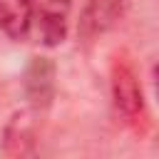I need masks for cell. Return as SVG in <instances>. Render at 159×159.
<instances>
[{"instance_id":"1","label":"cell","mask_w":159,"mask_h":159,"mask_svg":"<svg viewBox=\"0 0 159 159\" xmlns=\"http://www.w3.org/2000/svg\"><path fill=\"white\" fill-rule=\"evenodd\" d=\"M109 89H112V102H114L117 114H122V119L127 124L139 127L144 119V97H142L139 80L134 75V67L122 57H117L112 62Z\"/></svg>"},{"instance_id":"2","label":"cell","mask_w":159,"mask_h":159,"mask_svg":"<svg viewBox=\"0 0 159 159\" xmlns=\"http://www.w3.org/2000/svg\"><path fill=\"white\" fill-rule=\"evenodd\" d=\"M70 0H32L35 35L45 47H57L67 37Z\"/></svg>"},{"instance_id":"3","label":"cell","mask_w":159,"mask_h":159,"mask_svg":"<svg viewBox=\"0 0 159 159\" xmlns=\"http://www.w3.org/2000/svg\"><path fill=\"white\" fill-rule=\"evenodd\" d=\"M127 7H129V0H87L84 10L80 15L77 35L84 42H92L94 37L112 30L124 17Z\"/></svg>"},{"instance_id":"4","label":"cell","mask_w":159,"mask_h":159,"mask_svg":"<svg viewBox=\"0 0 159 159\" xmlns=\"http://www.w3.org/2000/svg\"><path fill=\"white\" fill-rule=\"evenodd\" d=\"M22 89L32 107L45 109L55 97V62L50 57H32L25 67Z\"/></svg>"},{"instance_id":"5","label":"cell","mask_w":159,"mask_h":159,"mask_svg":"<svg viewBox=\"0 0 159 159\" xmlns=\"http://www.w3.org/2000/svg\"><path fill=\"white\" fill-rule=\"evenodd\" d=\"M35 114L30 109H20L10 117L2 134V152L7 157H25L35 152Z\"/></svg>"},{"instance_id":"6","label":"cell","mask_w":159,"mask_h":159,"mask_svg":"<svg viewBox=\"0 0 159 159\" xmlns=\"http://www.w3.org/2000/svg\"><path fill=\"white\" fill-rule=\"evenodd\" d=\"M32 25V0H0V32L22 40Z\"/></svg>"},{"instance_id":"7","label":"cell","mask_w":159,"mask_h":159,"mask_svg":"<svg viewBox=\"0 0 159 159\" xmlns=\"http://www.w3.org/2000/svg\"><path fill=\"white\" fill-rule=\"evenodd\" d=\"M152 82H154V92H157V99H159V65L152 67Z\"/></svg>"}]
</instances>
